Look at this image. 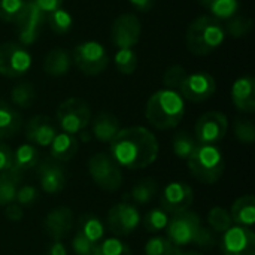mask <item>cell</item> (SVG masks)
Wrapping results in <instances>:
<instances>
[{
  "label": "cell",
  "instance_id": "obj_1",
  "mask_svg": "<svg viewBox=\"0 0 255 255\" xmlns=\"http://www.w3.org/2000/svg\"><path fill=\"white\" fill-rule=\"evenodd\" d=\"M158 155V142L145 127L120 130L111 142V157L120 167L139 170L151 166Z\"/></svg>",
  "mask_w": 255,
  "mask_h": 255
},
{
  "label": "cell",
  "instance_id": "obj_2",
  "mask_svg": "<svg viewBox=\"0 0 255 255\" xmlns=\"http://www.w3.org/2000/svg\"><path fill=\"white\" fill-rule=\"evenodd\" d=\"M185 114V103L179 93L173 90H160L154 93L145 108L148 123L158 130H169L176 127Z\"/></svg>",
  "mask_w": 255,
  "mask_h": 255
},
{
  "label": "cell",
  "instance_id": "obj_3",
  "mask_svg": "<svg viewBox=\"0 0 255 255\" xmlns=\"http://www.w3.org/2000/svg\"><path fill=\"white\" fill-rule=\"evenodd\" d=\"M224 28L218 19L209 15L196 18L187 28V48L194 55H208L224 42Z\"/></svg>",
  "mask_w": 255,
  "mask_h": 255
},
{
  "label": "cell",
  "instance_id": "obj_4",
  "mask_svg": "<svg viewBox=\"0 0 255 255\" xmlns=\"http://www.w3.org/2000/svg\"><path fill=\"white\" fill-rule=\"evenodd\" d=\"M187 161L191 175L206 185L218 182L226 169L223 152L215 145H197L196 151Z\"/></svg>",
  "mask_w": 255,
  "mask_h": 255
},
{
  "label": "cell",
  "instance_id": "obj_5",
  "mask_svg": "<svg viewBox=\"0 0 255 255\" xmlns=\"http://www.w3.org/2000/svg\"><path fill=\"white\" fill-rule=\"evenodd\" d=\"M91 111L85 100L79 97H70L60 103L57 108V121L64 133L78 134L90 123Z\"/></svg>",
  "mask_w": 255,
  "mask_h": 255
},
{
  "label": "cell",
  "instance_id": "obj_6",
  "mask_svg": "<svg viewBox=\"0 0 255 255\" xmlns=\"http://www.w3.org/2000/svg\"><path fill=\"white\" fill-rule=\"evenodd\" d=\"M88 172L93 181L102 190L117 191L123 184L121 167L117 164V161L111 155L105 152L94 154L88 160Z\"/></svg>",
  "mask_w": 255,
  "mask_h": 255
},
{
  "label": "cell",
  "instance_id": "obj_7",
  "mask_svg": "<svg viewBox=\"0 0 255 255\" xmlns=\"http://www.w3.org/2000/svg\"><path fill=\"white\" fill-rule=\"evenodd\" d=\"M202 229L200 217L196 212L184 211L179 214H175L166 227L167 239L178 248L187 247L196 242V238Z\"/></svg>",
  "mask_w": 255,
  "mask_h": 255
},
{
  "label": "cell",
  "instance_id": "obj_8",
  "mask_svg": "<svg viewBox=\"0 0 255 255\" xmlns=\"http://www.w3.org/2000/svg\"><path fill=\"white\" fill-rule=\"evenodd\" d=\"M103 223L93 214H85L78 221V229L72 241V250L76 255H91L94 247L103 239Z\"/></svg>",
  "mask_w": 255,
  "mask_h": 255
},
{
  "label": "cell",
  "instance_id": "obj_9",
  "mask_svg": "<svg viewBox=\"0 0 255 255\" xmlns=\"http://www.w3.org/2000/svg\"><path fill=\"white\" fill-rule=\"evenodd\" d=\"M73 61L82 73L94 76L106 69L109 63V57L102 43L88 40L75 46Z\"/></svg>",
  "mask_w": 255,
  "mask_h": 255
},
{
  "label": "cell",
  "instance_id": "obj_10",
  "mask_svg": "<svg viewBox=\"0 0 255 255\" xmlns=\"http://www.w3.org/2000/svg\"><path fill=\"white\" fill-rule=\"evenodd\" d=\"M31 66L30 52L16 42L0 43V75L18 78L28 72Z\"/></svg>",
  "mask_w": 255,
  "mask_h": 255
},
{
  "label": "cell",
  "instance_id": "obj_11",
  "mask_svg": "<svg viewBox=\"0 0 255 255\" xmlns=\"http://www.w3.org/2000/svg\"><path fill=\"white\" fill-rule=\"evenodd\" d=\"M229 130V120L223 112L211 111L203 114L194 127L196 142L199 145H217L221 142Z\"/></svg>",
  "mask_w": 255,
  "mask_h": 255
},
{
  "label": "cell",
  "instance_id": "obj_12",
  "mask_svg": "<svg viewBox=\"0 0 255 255\" xmlns=\"http://www.w3.org/2000/svg\"><path fill=\"white\" fill-rule=\"evenodd\" d=\"M108 227L109 230L118 236H128L131 235L140 224V214L136 209V206L127 203V202H121L114 205L109 212H108Z\"/></svg>",
  "mask_w": 255,
  "mask_h": 255
},
{
  "label": "cell",
  "instance_id": "obj_13",
  "mask_svg": "<svg viewBox=\"0 0 255 255\" xmlns=\"http://www.w3.org/2000/svg\"><path fill=\"white\" fill-rule=\"evenodd\" d=\"M45 21H46V15L42 13L37 6L31 0L25 1L22 10L19 12L18 18L15 19L18 37H19L21 43L30 45V43L36 42Z\"/></svg>",
  "mask_w": 255,
  "mask_h": 255
},
{
  "label": "cell",
  "instance_id": "obj_14",
  "mask_svg": "<svg viewBox=\"0 0 255 255\" xmlns=\"http://www.w3.org/2000/svg\"><path fill=\"white\" fill-rule=\"evenodd\" d=\"M223 255H255V235L250 227H230L220 239Z\"/></svg>",
  "mask_w": 255,
  "mask_h": 255
},
{
  "label": "cell",
  "instance_id": "obj_15",
  "mask_svg": "<svg viewBox=\"0 0 255 255\" xmlns=\"http://www.w3.org/2000/svg\"><path fill=\"white\" fill-rule=\"evenodd\" d=\"M140 21L133 13H123L115 18L111 27V40L118 49L134 46L140 39Z\"/></svg>",
  "mask_w": 255,
  "mask_h": 255
},
{
  "label": "cell",
  "instance_id": "obj_16",
  "mask_svg": "<svg viewBox=\"0 0 255 255\" xmlns=\"http://www.w3.org/2000/svg\"><path fill=\"white\" fill-rule=\"evenodd\" d=\"M194 202V194L190 185L184 182H170L164 187L160 196L161 209L169 215L188 211Z\"/></svg>",
  "mask_w": 255,
  "mask_h": 255
},
{
  "label": "cell",
  "instance_id": "obj_17",
  "mask_svg": "<svg viewBox=\"0 0 255 255\" xmlns=\"http://www.w3.org/2000/svg\"><path fill=\"white\" fill-rule=\"evenodd\" d=\"M217 84L212 75L208 72H196L191 75H187L184 79L179 91L182 99H187L194 103H200L212 97L215 93Z\"/></svg>",
  "mask_w": 255,
  "mask_h": 255
},
{
  "label": "cell",
  "instance_id": "obj_18",
  "mask_svg": "<svg viewBox=\"0 0 255 255\" xmlns=\"http://www.w3.org/2000/svg\"><path fill=\"white\" fill-rule=\"evenodd\" d=\"M37 166V179L46 194H57L66 187L67 175L61 163L52 158H46L39 161Z\"/></svg>",
  "mask_w": 255,
  "mask_h": 255
},
{
  "label": "cell",
  "instance_id": "obj_19",
  "mask_svg": "<svg viewBox=\"0 0 255 255\" xmlns=\"http://www.w3.org/2000/svg\"><path fill=\"white\" fill-rule=\"evenodd\" d=\"M57 136V127L54 121L46 115H34L25 124V137L28 143L34 146L46 148Z\"/></svg>",
  "mask_w": 255,
  "mask_h": 255
},
{
  "label": "cell",
  "instance_id": "obj_20",
  "mask_svg": "<svg viewBox=\"0 0 255 255\" xmlns=\"http://www.w3.org/2000/svg\"><path fill=\"white\" fill-rule=\"evenodd\" d=\"M73 227V214L69 208L60 206L48 212L43 220V229L52 241H61Z\"/></svg>",
  "mask_w": 255,
  "mask_h": 255
},
{
  "label": "cell",
  "instance_id": "obj_21",
  "mask_svg": "<svg viewBox=\"0 0 255 255\" xmlns=\"http://www.w3.org/2000/svg\"><path fill=\"white\" fill-rule=\"evenodd\" d=\"M232 99L235 106L245 114L255 111V81L253 76L239 78L232 88Z\"/></svg>",
  "mask_w": 255,
  "mask_h": 255
},
{
  "label": "cell",
  "instance_id": "obj_22",
  "mask_svg": "<svg viewBox=\"0 0 255 255\" xmlns=\"http://www.w3.org/2000/svg\"><path fill=\"white\" fill-rule=\"evenodd\" d=\"M120 131L118 118L111 112H100L93 121V136L103 143H111Z\"/></svg>",
  "mask_w": 255,
  "mask_h": 255
},
{
  "label": "cell",
  "instance_id": "obj_23",
  "mask_svg": "<svg viewBox=\"0 0 255 255\" xmlns=\"http://www.w3.org/2000/svg\"><path fill=\"white\" fill-rule=\"evenodd\" d=\"M51 146V158L58 163H66L78 152V139L69 133H57Z\"/></svg>",
  "mask_w": 255,
  "mask_h": 255
},
{
  "label": "cell",
  "instance_id": "obj_24",
  "mask_svg": "<svg viewBox=\"0 0 255 255\" xmlns=\"http://www.w3.org/2000/svg\"><path fill=\"white\" fill-rule=\"evenodd\" d=\"M232 221L241 227H251L255 223V199L254 196L247 194L239 197L230 211Z\"/></svg>",
  "mask_w": 255,
  "mask_h": 255
},
{
  "label": "cell",
  "instance_id": "obj_25",
  "mask_svg": "<svg viewBox=\"0 0 255 255\" xmlns=\"http://www.w3.org/2000/svg\"><path fill=\"white\" fill-rule=\"evenodd\" d=\"M22 126L21 114L10 105L0 102V139L15 136Z\"/></svg>",
  "mask_w": 255,
  "mask_h": 255
},
{
  "label": "cell",
  "instance_id": "obj_26",
  "mask_svg": "<svg viewBox=\"0 0 255 255\" xmlns=\"http://www.w3.org/2000/svg\"><path fill=\"white\" fill-rule=\"evenodd\" d=\"M70 69V55L63 48L51 49L43 60V70L49 76H61Z\"/></svg>",
  "mask_w": 255,
  "mask_h": 255
},
{
  "label": "cell",
  "instance_id": "obj_27",
  "mask_svg": "<svg viewBox=\"0 0 255 255\" xmlns=\"http://www.w3.org/2000/svg\"><path fill=\"white\" fill-rule=\"evenodd\" d=\"M22 173L10 169L6 172H0V206H7L15 203L16 191L21 184Z\"/></svg>",
  "mask_w": 255,
  "mask_h": 255
},
{
  "label": "cell",
  "instance_id": "obj_28",
  "mask_svg": "<svg viewBox=\"0 0 255 255\" xmlns=\"http://www.w3.org/2000/svg\"><path fill=\"white\" fill-rule=\"evenodd\" d=\"M40 161V152L37 146L31 143H22L13 152V166L12 169L22 173L28 169H33Z\"/></svg>",
  "mask_w": 255,
  "mask_h": 255
},
{
  "label": "cell",
  "instance_id": "obj_29",
  "mask_svg": "<svg viewBox=\"0 0 255 255\" xmlns=\"http://www.w3.org/2000/svg\"><path fill=\"white\" fill-rule=\"evenodd\" d=\"M157 193H158L157 182L154 179H151V178H145V179H140L139 182H136L131 187L128 196L134 203L146 205L157 196Z\"/></svg>",
  "mask_w": 255,
  "mask_h": 255
},
{
  "label": "cell",
  "instance_id": "obj_30",
  "mask_svg": "<svg viewBox=\"0 0 255 255\" xmlns=\"http://www.w3.org/2000/svg\"><path fill=\"white\" fill-rule=\"evenodd\" d=\"M208 223L211 230H214L217 235L226 233L230 227H233V221L230 217V212L221 206H215L208 214Z\"/></svg>",
  "mask_w": 255,
  "mask_h": 255
},
{
  "label": "cell",
  "instance_id": "obj_31",
  "mask_svg": "<svg viewBox=\"0 0 255 255\" xmlns=\"http://www.w3.org/2000/svg\"><path fill=\"white\" fill-rule=\"evenodd\" d=\"M10 99L19 108H30L36 100V90L31 82H19L12 88Z\"/></svg>",
  "mask_w": 255,
  "mask_h": 255
},
{
  "label": "cell",
  "instance_id": "obj_32",
  "mask_svg": "<svg viewBox=\"0 0 255 255\" xmlns=\"http://www.w3.org/2000/svg\"><path fill=\"white\" fill-rule=\"evenodd\" d=\"M91 255H131V251L127 244H124L118 238L102 239L93 250Z\"/></svg>",
  "mask_w": 255,
  "mask_h": 255
},
{
  "label": "cell",
  "instance_id": "obj_33",
  "mask_svg": "<svg viewBox=\"0 0 255 255\" xmlns=\"http://www.w3.org/2000/svg\"><path fill=\"white\" fill-rule=\"evenodd\" d=\"M169 220H170V215L166 211H163L161 208H154L143 217L142 221H143V227L149 233H158V232L166 230Z\"/></svg>",
  "mask_w": 255,
  "mask_h": 255
},
{
  "label": "cell",
  "instance_id": "obj_34",
  "mask_svg": "<svg viewBox=\"0 0 255 255\" xmlns=\"http://www.w3.org/2000/svg\"><path fill=\"white\" fill-rule=\"evenodd\" d=\"M197 145L199 143L196 142V139L187 131H179L173 137V151L182 160H188L196 151Z\"/></svg>",
  "mask_w": 255,
  "mask_h": 255
},
{
  "label": "cell",
  "instance_id": "obj_35",
  "mask_svg": "<svg viewBox=\"0 0 255 255\" xmlns=\"http://www.w3.org/2000/svg\"><path fill=\"white\" fill-rule=\"evenodd\" d=\"M181 248L175 247L167 238L155 236L145 245V255H176Z\"/></svg>",
  "mask_w": 255,
  "mask_h": 255
},
{
  "label": "cell",
  "instance_id": "obj_36",
  "mask_svg": "<svg viewBox=\"0 0 255 255\" xmlns=\"http://www.w3.org/2000/svg\"><path fill=\"white\" fill-rule=\"evenodd\" d=\"M46 21L49 24V28L55 33V34H64L70 30L72 27V16L67 10H64L63 7L57 9L55 12L49 13L46 16Z\"/></svg>",
  "mask_w": 255,
  "mask_h": 255
},
{
  "label": "cell",
  "instance_id": "obj_37",
  "mask_svg": "<svg viewBox=\"0 0 255 255\" xmlns=\"http://www.w3.org/2000/svg\"><path fill=\"white\" fill-rule=\"evenodd\" d=\"M115 66L124 75H131L137 67V55L131 48L118 49L115 54Z\"/></svg>",
  "mask_w": 255,
  "mask_h": 255
},
{
  "label": "cell",
  "instance_id": "obj_38",
  "mask_svg": "<svg viewBox=\"0 0 255 255\" xmlns=\"http://www.w3.org/2000/svg\"><path fill=\"white\" fill-rule=\"evenodd\" d=\"M215 19H230L239 9L238 0H214L209 6Z\"/></svg>",
  "mask_w": 255,
  "mask_h": 255
},
{
  "label": "cell",
  "instance_id": "obj_39",
  "mask_svg": "<svg viewBox=\"0 0 255 255\" xmlns=\"http://www.w3.org/2000/svg\"><path fill=\"white\" fill-rule=\"evenodd\" d=\"M187 70L184 66L181 64H173V66H169L167 70L164 72V76H163V82L164 85L167 87V90H179L184 79L187 78Z\"/></svg>",
  "mask_w": 255,
  "mask_h": 255
},
{
  "label": "cell",
  "instance_id": "obj_40",
  "mask_svg": "<svg viewBox=\"0 0 255 255\" xmlns=\"http://www.w3.org/2000/svg\"><path fill=\"white\" fill-rule=\"evenodd\" d=\"M235 134L239 142L242 143H253L255 140L254 123L247 118H236L235 120Z\"/></svg>",
  "mask_w": 255,
  "mask_h": 255
},
{
  "label": "cell",
  "instance_id": "obj_41",
  "mask_svg": "<svg viewBox=\"0 0 255 255\" xmlns=\"http://www.w3.org/2000/svg\"><path fill=\"white\" fill-rule=\"evenodd\" d=\"M24 3L25 0H0V19L6 22H15L24 7Z\"/></svg>",
  "mask_w": 255,
  "mask_h": 255
},
{
  "label": "cell",
  "instance_id": "obj_42",
  "mask_svg": "<svg viewBox=\"0 0 255 255\" xmlns=\"http://www.w3.org/2000/svg\"><path fill=\"white\" fill-rule=\"evenodd\" d=\"M253 28V19L248 16H236L227 22V30L233 37H244Z\"/></svg>",
  "mask_w": 255,
  "mask_h": 255
},
{
  "label": "cell",
  "instance_id": "obj_43",
  "mask_svg": "<svg viewBox=\"0 0 255 255\" xmlns=\"http://www.w3.org/2000/svg\"><path fill=\"white\" fill-rule=\"evenodd\" d=\"M37 199H39V191L31 185H24L18 188L15 202L19 206H27V205H33Z\"/></svg>",
  "mask_w": 255,
  "mask_h": 255
},
{
  "label": "cell",
  "instance_id": "obj_44",
  "mask_svg": "<svg viewBox=\"0 0 255 255\" xmlns=\"http://www.w3.org/2000/svg\"><path fill=\"white\" fill-rule=\"evenodd\" d=\"M217 242H218L217 233L214 230L208 229V227H202L200 232H199V235H197V238H196V242L194 244L197 247H200V248H212Z\"/></svg>",
  "mask_w": 255,
  "mask_h": 255
},
{
  "label": "cell",
  "instance_id": "obj_45",
  "mask_svg": "<svg viewBox=\"0 0 255 255\" xmlns=\"http://www.w3.org/2000/svg\"><path fill=\"white\" fill-rule=\"evenodd\" d=\"M13 166V151L6 145L0 142V172L10 170Z\"/></svg>",
  "mask_w": 255,
  "mask_h": 255
},
{
  "label": "cell",
  "instance_id": "obj_46",
  "mask_svg": "<svg viewBox=\"0 0 255 255\" xmlns=\"http://www.w3.org/2000/svg\"><path fill=\"white\" fill-rule=\"evenodd\" d=\"M42 13H45L46 16L52 12H55L57 9H60L64 3V0H31Z\"/></svg>",
  "mask_w": 255,
  "mask_h": 255
},
{
  "label": "cell",
  "instance_id": "obj_47",
  "mask_svg": "<svg viewBox=\"0 0 255 255\" xmlns=\"http://www.w3.org/2000/svg\"><path fill=\"white\" fill-rule=\"evenodd\" d=\"M4 217L12 221V223H18L22 220L24 217V212H22V208L18 205V203H10L7 206H4Z\"/></svg>",
  "mask_w": 255,
  "mask_h": 255
},
{
  "label": "cell",
  "instance_id": "obj_48",
  "mask_svg": "<svg viewBox=\"0 0 255 255\" xmlns=\"http://www.w3.org/2000/svg\"><path fill=\"white\" fill-rule=\"evenodd\" d=\"M46 255H67V250H66L64 244H61V241H54L48 247Z\"/></svg>",
  "mask_w": 255,
  "mask_h": 255
},
{
  "label": "cell",
  "instance_id": "obj_49",
  "mask_svg": "<svg viewBox=\"0 0 255 255\" xmlns=\"http://www.w3.org/2000/svg\"><path fill=\"white\" fill-rule=\"evenodd\" d=\"M155 1H157V0H130V3H131L136 9H139V10H142V12L151 10V9L154 7Z\"/></svg>",
  "mask_w": 255,
  "mask_h": 255
},
{
  "label": "cell",
  "instance_id": "obj_50",
  "mask_svg": "<svg viewBox=\"0 0 255 255\" xmlns=\"http://www.w3.org/2000/svg\"><path fill=\"white\" fill-rule=\"evenodd\" d=\"M176 255H203V254H200V253H196V251H178V254Z\"/></svg>",
  "mask_w": 255,
  "mask_h": 255
},
{
  "label": "cell",
  "instance_id": "obj_51",
  "mask_svg": "<svg viewBox=\"0 0 255 255\" xmlns=\"http://www.w3.org/2000/svg\"><path fill=\"white\" fill-rule=\"evenodd\" d=\"M197 1H199L200 4H203V6H208V7H209V6L212 4V1H214V0H197Z\"/></svg>",
  "mask_w": 255,
  "mask_h": 255
}]
</instances>
